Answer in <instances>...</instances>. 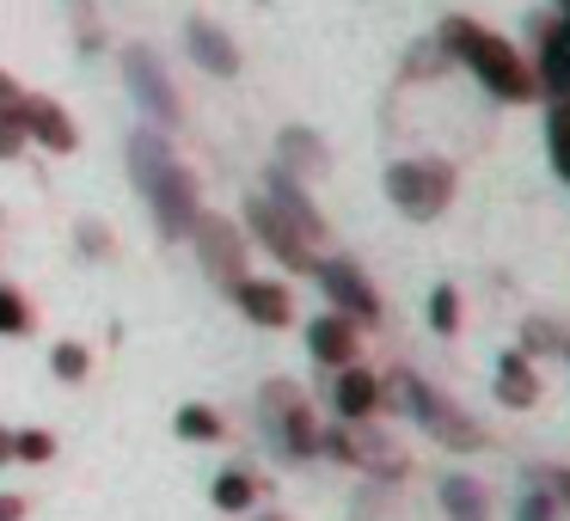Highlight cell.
Listing matches in <instances>:
<instances>
[{
	"label": "cell",
	"instance_id": "10",
	"mask_svg": "<svg viewBox=\"0 0 570 521\" xmlns=\"http://www.w3.org/2000/svg\"><path fill=\"white\" fill-rule=\"evenodd\" d=\"M264 203H271V209L283 215V222L295 227L301 239H307V246H320V239H325V215L307 203V190L295 185V173H283V166H271V178H264Z\"/></svg>",
	"mask_w": 570,
	"mask_h": 521
},
{
	"label": "cell",
	"instance_id": "3",
	"mask_svg": "<svg viewBox=\"0 0 570 521\" xmlns=\"http://www.w3.org/2000/svg\"><path fill=\"white\" fill-rule=\"evenodd\" d=\"M386 197H393L411 222H435V215L448 209V197H454V173H448L442 160H399L393 173H386Z\"/></svg>",
	"mask_w": 570,
	"mask_h": 521
},
{
	"label": "cell",
	"instance_id": "7",
	"mask_svg": "<svg viewBox=\"0 0 570 521\" xmlns=\"http://www.w3.org/2000/svg\"><path fill=\"white\" fill-rule=\"evenodd\" d=\"M264 423L276 430V448L283 454H295V460H307V454H320V423H313V411L301 405V393L288 381H271L264 386Z\"/></svg>",
	"mask_w": 570,
	"mask_h": 521
},
{
	"label": "cell",
	"instance_id": "32",
	"mask_svg": "<svg viewBox=\"0 0 570 521\" xmlns=\"http://www.w3.org/2000/svg\"><path fill=\"white\" fill-rule=\"evenodd\" d=\"M528 350H558L552 325H528Z\"/></svg>",
	"mask_w": 570,
	"mask_h": 521
},
{
	"label": "cell",
	"instance_id": "11",
	"mask_svg": "<svg viewBox=\"0 0 570 521\" xmlns=\"http://www.w3.org/2000/svg\"><path fill=\"white\" fill-rule=\"evenodd\" d=\"M246 227H252V234H258L264 246L276 252V258L288 264V271H313V264H320V258H313V246H307V239H301L295 227H288V222H283V215H276L264 197H252V203H246Z\"/></svg>",
	"mask_w": 570,
	"mask_h": 521
},
{
	"label": "cell",
	"instance_id": "21",
	"mask_svg": "<svg viewBox=\"0 0 570 521\" xmlns=\"http://www.w3.org/2000/svg\"><path fill=\"white\" fill-rule=\"evenodd\" d=\"M258 503V479H252V472H222V479H215V509H227V515H246V509Z\"/></svg>",
	"mask_w": 570,
	"mask_h": 521
},
{
	"label": "cell",
	"instance_id": "14",
	"mask_svg": "<svg viewBox=\"0 0 570 521\" xmlns=\"http://www.w3.org/2000/svg\"><path fill=\"white\" fill-rule=\"evenodd\" d=\"M185 38H190V56H197L203 75H222V80L239 75V50H234V38H227L222 26H209V19H190Z\"/></svg>",
	"mask_w": 570,
	"mask_h": 521
},
{
	"label": "cell",
	"instance_id": "17",
	"mask_svg": "<svg viewBox=\"0 0 570 521\" xmlns=\"http://www.w3.org/2000/svg\"><path fill=\"white\" fill-rule=\"evenodd\" d=\"M533 393H540V381H533L528 356H521V350H509V356L497 362V399H503L509 411H528Z\"/></svg>",
	"mask_w": 570,
	"mask_h": 521
},
{
	"label": "cell",
	"instance_id": "15",
	"mask_svg": "<svg viewBox=\"0 0 570 521\" xmlns=\"http://www.w3.org/2000/svg\"><path fill=\"white\" fill-rule=\"evenodd\" d=\"M234 301H239V313H246L252 325H271V332L295 320V301H288L283 283H258V276H246V283L234 288Z\"/></svg>",
	"mask_w": 570,
	"mask_h": 521
},
{
	"label": "cell",
	"instance_id": "24",
	"mask_svg": "<svg viewBox=\"0 0 570 521\" xmlns=\"http://www.w3.org/2000/svg\"><path fill=\"white\" fill-rule=\"evenodd\" d=\"M26 332H31V307H26V295L0 283V337H26Z\"/></svg>",
	"mask_w": 570,
	"mask_h": 521
},
{
	"label": "cell",
	"instance_id": "20",
	"mask_svg": "<svg viewBox=\"0 0 570 521\" xmlns=\"http://www.w3.org/2000/svg\"><path fill=\"white\" fill-rule=\"evenodd\" d=\"M442 509H448V521H484V491L472 479H442Z\"/></svg>",
	"mask_w": 570,
	"mask_h": 521
},
{
	"label": "cell",
	"instance_id": "5",
	"mask_svg": "<svg viewBox=\"0 0 570 521\" xmlns=\"http://www.w3.org/2000/svg\"><path fill=\"white\" fill-rule=\"evenodd\" d=\"M190 246H197V264L203 276H209L215 288H227L234 295L239 283H246V234H239L234 222H222V215H197V227H190Z\"/></svg>",
	"mask_w": 570,
	"mask_h": 521
},
{
	"label": "cell",
	"instance_id": "33",
	"mask_svg": "<svg viewBox=\"0 0 570 521\" xmlns=\"http://www.w3.org/2000/svg\"><path fill=\"white\" fill-rule=\"evenodd\" d=\"M0 521H26V497H0Z\"/></svg>",
	"mask_w": 570,
	"mask_h": 521
},
{
	"label": "cell",
	"instance_id": "29",
	"mask_svg": "<svg viewBox=\"0 0 570 521\" xmlns=\"http://www.w3.org/2000/svg\"><path fill=\"white\" fill-rule=\"evenodd\" d=\"M19 148H26V124L19 117H0V160H19Z\"/></svg>",
	"mask_w": 570,
	"mask_h": 521
},
{
	"label": "cell",
	"instance_id": "23",
	"mask_svg": "<svg viewBox=\"0 0 570 521\" xmlns=\"http://www.w3.org/2000/svg\"><path fill=\"white\" fill-rule=\"evenodd\" d=\"M295 166H307V173L325 166V148L307 136V129H283V173H295Z\"/></svg>",
	"mask_w": 570,
	"mask_h": 521
},
{
	"label": "cell",
	"instance_id": "30",
	"mask_svg": "<svg viewBox=\"0 0 570 521\" xmlns=\"http://www.w3.org/2000/svg\"><path fill=\"white\" fill-rule=\"evenodd\" d=\"M19 99H26V92H19V80L0 75V117H19Z\"/></svg>",
	"mask_w": 570,
	"mask_h": 521
},
{
	"label": "cell",
	"instance_id": "12",
	"mask_svg": "<svg viewBox=\"0 0 570 521\" xmlns=\"http://www.w3.org/2000/svg\"><path fill=\"white\" fill-rule=\"evenodd\" d=\"M320 448H332L337 460H350V466H368V472H405V454H399L393 442H386L381 430H332Z\"/></svg>",
	"mask_w": 570,
	"mask_h": 521
},
{
	"label": "cell",
	"instance_id": "27",
	"mask_svg": "<svg viewBox=\"0 0 570 521\" xmlns=\"http://www.w3.org/2000/svg\"><path fill=\"white\" fill-rule=\"evenodd\" d=\"M546 129H552V160H558V173L570 178V99L552 111V124H546Z\"/></svg>",
	"mask_w": 570,
	"mask_h": 521
},
{
	"label": "cell",
	"instance_id": "34",
	"mask_svg": "<svg viewBox=\"0 0 570 521\" xmlns=\"http://www.w3.org/2000/svg\"><path fill=\"white\" fill-rule=\"evenodd\" d=\"M546 479H552V491H558V497H564V503H570V472H546Z\"/></svg>",
	"mask_w": 570,
	"mask_h": 521
},
{
	"label": "cell",
	"instance_id": "36",
	"mask_svg": "<svg viewBox=\"0 0 570 521\" xmlns=\"http://www.w3.org/2000/svg\"><path fill=\"white\" fill-rule=\"evenodd\" d=\"M564 7H570V0H564Z\"/></svg>",
	"mask_w": 570,
	"mask_h": 521
},
{
	"label": "cell",
	"instance_id": "26",
	"mask_svg": "<svg viewBox=\"0 0 570 521\" xmlns=\"http://www.w3.org/2000/svg\"><path fill=\"white\" fill-rule=\"evenodd\" d=\"M430 325H435V332H460V295L448 283L430 295Z\"/></svg>",
	"mask_w": 570,
	"mask_h": 521
},
{
	"label": "cell",
	"instance_id": "19",
	"mask_svg": "<svg viewBox=\"0 0 570 521\" xmlns=\"http://www.w3.org/2000/svg\"><path fill=\"white\" fill-rule=\"evenodd\" d=\"M166 160H173V148H166L160 129H136V136H129V173H136V190L148 185Z\"/></svg>",
	"mask_w": 570,
	"mask_h": 521
},
{
	"label": "cell",
	"instance_id": "28",
	"mask_svg": "<svg viewBox=\"0 0 570 521\" xmlns=\"http://www.w3.org/2000/svg\"><path fill=\"white\" fill-rule=\"evenodd\" d=\"M56 442L43 430H13V460H50Z\"/></svg>",
	"mask_w": 570,
	"mask_h": 521
},
{
	"label": "cell",
	"instance_id": "1",
	"mask_svg": "<svg viewBox=\"0 0 570 521\" xmlns=\"http://www.w3.org/2000/svg\"><path fill=\"white\" fill-rule=\"evenodd\" d=\"M442 43L472 68V75L484 80V87L497 92V99H533V75H528V62H521V56L509 50V43L497 38V31L472 26V19H448V26H442Z\"/></svg>",
	"mask_w": 570,
	"mask_h": 521
},
{
	"label": "cell",
	"instance_id": "18",
	"mask_svg": "<svg viewBox=\"0 0 570 521\" xmlns=\"http://www.w3.org/2000/svg\"><path fill=\"white\" fill-rule=\"evenodd\" d=\"M540 87H552L558 99H570V31H546V43H540Z\"/></svg>",
	"mask_w": 570,
	"mask_h": 521
},
{
	"label": "cell",
	"instance_id": "13",
	"mask_svg": "<svg viewBox=\"0 0 570 521\" xmlns=\"http://www.w3.org/2000/svg\"><path fill=\"white\" fill-rule=\"evenodd\" d=\"M307 350H313V362H325V368H350V362H356V320H344V313L313 320L307 325Z\"/></svg>",
	"mask_w": 570,
	"mask_h": 521
},
{
	"label": "cell",
	"instance_id": "6",
	"mask_svg": "<svg viewBox=\"0 0 570 521\" xmlns=\"http://www.w3.org/2000/svg\"><path fill=\"white\" fill-rule=\"evenodd\" d=\"M117 62H124L129 92H136V105L154 117V124H166V129H173L178 117H185V105H178V92H173V75H166V62L148 50V43H129V50L117 56Z\"/></svg>",
	"mask_w": 570,
	"mask_h": 521
},
{
	"label": "cell",
	"instance_id": "8",
	"mask_svg": "<svg viewBox=\"0 0 570 521\" xmlns=\"http://www.w3.org/2000/svg\"><path fill=\"white\" fill-rule=\"evenodd\" d=\"M19 124H26V141H38V148H50V154H75L80 148L75 117H68L56 99H43V92H26V99H19Z\"/></svg>",
	"mask_w": 570,
	"mask_h": 521
},
{
	"label": "cell",
	"instance_id": "2",
	"mask_svg": "<svg viewBox=\"0 0 570 521\" xmlns=\"http://www.w3.org/2000/svg\"><path fill=\"white\" fill-rule=\"evenodd\" d=\"M393 399L423 423V430L435 435V442H448V448H479V442H484L479 423H472L460 405H448L442 393H430V386H423L417 374H393Z\"/></svg>",
	"mask_w": 570,
	"mask_h": 521
},
{
	"label": "cell",
	"instance_id": "16",
	"mask_svg": "<svg viewBox=\"0 0 570 521\" xmlns=\"http://www.w3.org/2000/svg\"><path fill=\"white\" fill-rule=\"evenodd\" d=\"M332 405H337V417H344V423H362L374 405H381V381H374L368 368H337Z\"/></svg>",
	"mask_w": 570,
	"mask_h": 521
},
{
	"label": "cell",
	"instance_id": "25",
	"mask_svg": "<svg viewBox=\"0 0 570 521\" xmlns=\"http://www.w3.org/2000/svg\"><path fill=\"white\" fill-rule=\"evenodd\" d=\"M50 368H56V381H87L92 356H87L80 344H56V350H50Z\"/></svg>",
	"mask_w": 570,
	"mask_h": 521
},
{
	"label": "cell",
	"instance_id": "9",
	"mask_svg": "<svg viewBox=\"0 0 570 521\" xmlns=\"http://www.w3.org/2000/svg\"><path fill=\"white\" fill-rule=\"evenodd\" d=\"M313 276H320V288L332 295V307L344 313V320H381V301H374L368 276H362L356 264L332 258V264H313Z\"/></svg>",
	"mask_w": 570,
	"mask_h": 521
},
{
	"label": "cell",
	"instance_id": "31",
	"mask_svg": "<svg viewBox=\"0 0 570 521\" xmlns=\"http://www.w3.org/2000/svg\"><path fill=\"white\" fill-rule=\"evenodd\" d=\"M515 521H552V497H528Z\"/></svg>",
	"mask_w": 570,
	"mask_h": 521
},
{
	"label": "cell",
	"instance_id": "22",
	"mask_svg": "<svg viewBox=\"0 0 570 521\" xmlns=\"http://www.w3.org/2000/svg\"><path fill=\"white\" fill-rule=\"evenodd\" d=\"M173 430L185 435V442H222L227 423H222V411H209V405H178Z\"/></svg>",
	"mask_w": 570,
	"mask_h": 521
},
{
	"label": "cell",
	"instance_id": "4",
	"mask_svg": "<svg viewBox=\"0 0 570 521\" xmlns=\"http://www.w3.org/2000/svg\"><path fill=\"white\" fill-rule=\"evenodd\" d=\"M141 197H148V209H154V227H160V239H190V227H197L203 203H197V178H190L185 166L166 160L160 173L141 185Z\"/></svg>",
	"mask_w": 570,
	"mask_h": 521
},
{
	"label": "cell",
	"instance_id": "35",
	"mask_svg": "<svg viewBox=\"0 0 570 521\" xmlns=\"http://www.w3.org/2000/svg\"><path fill=\"white\" fill-rule=\"evenodd\" d=\"M13 460V430H0V466Z\"/></svg>",
	"mask_w": 570,
	"mask_h": 521
}]
</instances>
